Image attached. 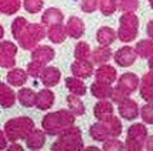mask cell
Wrapping results in <instances>:
<instances>
[{
  "instance_id": "obj_1",
  "label": "cell",
  "mask_w": 153,
  "mask_h": 151,
  "mask_svg": "<svg viewBox=\"0 0 153 151\" xmlns=\"http://www.w3.org/2000/svg\"><path fill=\"white\" fill-rule=\"evenodd\" d=\"M74 114H71L67 110H60L55 113L47 114L43 119V129L45 130L47 134L57 136L64 133L68 127H71L74 124Z\"/></svg>"
},
{
  "instance_id": "obj_2",
  "label": "cell",
  "mask_w": 153,
  "mask_h": 151,
  "mask_svg": "<svg viewBox=\"0 0 153 151\" xmlns=\"http://www.w3.org/2000/svg\"><path fill=\"white\" fill-rule=\"evenodd\" d=\"M34 130V123L28 117H17V119L9 120L6 123V136L7 138L14 143L17 140H26L27 136Z\"/></svg>"
},
{
  "instance_id": "obj_3",
  "label": "cell",
  "mask_w": 153,
  "mask_h": 151,
  "mask_svg": "<svg viewBox=\"0 0 153 151\" xmlns=\"http://www.w3.org/2000/svg\"><path fill=\"white\" fill-rule=\"evenodd\" d=\"M81 131L76 127H68L60 137V140L53 144V150H81Z\"/></svg>"
},
{
  "instance_id": "obj_4",
  "label": "cell",
  "mask_w": 153,
  "mask_h": 151,
  "mask_svg": "<svg viewBox=\"0 0 153 151\" xmlns=\"http://www.w3.org/2000/svg\"><path fill=\"white\" fill-rule=\"evenodd\" d=\"M45 31L41 26L37 24H27V27L24 28V31L22 32V35L19 37V43L24 49H30L34 48V45L44 38Z\"/></svg>"
},
{
  "instance_id": "obj_5",
  "label": "cell",
  "mask_w": 153,
  "mask_h": 151,
  "mask_svg": "<svg viewBox=\"0 0 153 151\" xmlns=\"http://www.w3.org/2000/svg\"><path fill=\"white\" fill-rule=\"evenodd\" d=\"M137 76L133 75V74H125V75L120 76L119 79V85L118 88L112 92V96L116 102H120L123 100L128 95H131L132 92L136 89L137 86Z\"/></svg>"
},
{
  "instance_id": "obj_6",
  "label": "cell",
  "mask_w": 153,
  "mask_h": 151,
  "mask_svg": "<svg viewBox=\"0 0 153 151\" xmlns=\"http://www.w3.org/2000/svg\"><path fill=\"white\" fill-rule=\"evenodd\" d=\"M137 32V18L132 13H126L120 17V28H119V38L122 41H132L136 37Z\"/></svg>"
},
{
  "instance_id": "obj_7",
  "label": "cell",
  "mask_w": 153,
  "mask_h": 151,
  "mask_svg": "<svg viewBox=\"0 0 153 151\" xmlns=\"http://www.w3.org/2000/svg\"><path fill=\"white\" fill-rule=\"evenodd\" d=\"M146 137V129L143 124H133L128 130V141L126 146L129 150H142L143 140Z\"/></svg>"
},
{
  "instance_id": "obj_8",
  "label": "cell",
  "mask_w": 153,
  "mask_h": 151,
  "mask_svg": "<svg viewBox=\"0 0 153 151\" xmlns=\"http://www.w3.org/2000/svg\"><path fill=\"white\" fill-rule=\"evenodd\" d=\"M136 60V51H133L131 47H123L115 54V61L120 66H129Z\"/></svg>"
},
{
  "instance_id": "obj_9",
  "label": "cell",
  "mask_w": 153,
  "mask_h": 151,
  "mask_svg": "<svg viewBox=\"0 0 153 151\" xmlns=\"http://www.w3.org/2000/svg\"><path fill=\"white\" fill-rule=\"evenodd\" d=\"M119 113L120 116L126 120H133L136 119L137 116V105L136 102L133 100H129V99H123L119 102Z\"/></svg>"
},
{
  "instance_id": "obj_10",
  "label": "cell",
  "mask_w": 153,
  "mask_h": 151,
  "mask_svg": "<svg viewBox=\"0 0 153 151\" xmlns=\"http://www.w3.org/2000/svg\"><path fill=\"white\" fill-rule=\"evenodd\" d=\"M72 74L78 78H88L92 74V65L87 60H76L71 66Z\"/></svg>"
},
{
  "instance_id": "obj_11",
  "label": "cell",
  "mask_w": 153,
  "mask_h": 151,
  "mask_svg": "<svg viewBox=\"0 0 153 151\" xmlns=\"http://www.w3.org/2000/svg\"><path fill=\"white\" fill-rule=\"evenodd\" d=\"M45 143V136L40 130H33L26 138V144L30 150H40Z\"/></svg>"
},
{
  "instance_id": "obj_12",
  "label": "cell",
  "mask_w": 153,
  "mask_h": 151,
  "mask_svg": "<svg viewBox=\"0 0 153 151\" xmlns=\"http://www.w3.org/2000/svg\"><path fill=\"white\" fill-rule=\"evenodd\" d=\"M31 58H33V61H37L40 64L45 65L54 58V49L50 48V47H38L33 51Z\"/></svg>"
},
{
  "instance_id": "obj_13",
  "label": "cell",
  "mask_w": 153,
  "mask_h": 151,
  "mask_svg": "<svg viewBox=\"0 0 153 151\" xmlns=\"http://www.w3.org/2000/svg\"><path fill=\"white\" fill-rule=\"evenodd\" d=\"M94 113H95V117H98L101 122H108L114 117L112 116V105L109 102H99L94 109Z\"/></svg>"
},
{
  "instance_id": "obj_14",
  "label": "cell",
  "mask_w": 153,
  "mask_h": 151,
  "mask_svg": "<svg viewBox=\"0 0 153 151\" xmlns=\"http://www.w3.org/2000/svg\"><path fill=\"white\" fill-rule=\"evenodd\" d=\"M54 103V93L48 89H44V91H40V93L37 95V102H36V106H37L40 110H45V109H50Z\"/></svg>"
},
{
  "instance_id": "obj_15",
  "label": "cell",
  "mask_w": 153,
  "mask_h": 151,
  "mask_svg": "<svg viewBox=\"0 0 153 151\" xmlns=\"http://www.w3.org/2000/svg\"><path fill=\"white\" fill-rule=\"evenodd\" d=\"M41 79H43V83L45 85V86H54V85H57L58 83V81H60V71L57 69V68H45V69H43V72H41Z\"/></svg>"
},
{
  "instance_id": "obj_16",
  "label": "cell",
  "mask_w": 153,
  "mask_h": 151,
  "mask_svg": "<svg viewBox=\"0 0 153 151\" xmlns=\"http://www.w3.org/2000/svg\"><path fill=\"white\" fill-rule=\"evenodd\" d=\"M67 34L72 38H79L84 34V23L79 20V18H76V17H71L70 18V21L67 24Z\"/></svg>"
},
{
  "instance_id": "obj_17",
  "label": "cell",
  "mask_w": 153,
  "mask_h": 151,
  "mask_svg": "<svg viewBox=\"0 0 153 151\" xmlns=\"http://www.w3.org/2000/svg\"><path fill=\"white\" fill-rule=\"evenodd\" d=\"M115 78H116V71L112 66H109V65L101 66L97 71V81H99V82H104V83L111 85L115 81Z\"/></svg>"
},
{
  "instance_id": "obj_18",
  "label": "cell",
  "mask_w": 153,
  "mask_h": 151,
  "mask_svg": "<svg viewBox=\"0 0 153 151\" xmlns=\"http://www.w3.org/2000/svg\"><path fill=\"white\" fill-rule=\"evenodd\" d=\"M14 93L9 86H6L4 83H0V106L3 108H10L14 105Z\"/></svg>"
},
{
  "instance_id": "obj_19",
  "label": "cell",
  "mask_w": 153,
  "mask_h": 151,
  "mask_svg": "<svg viewBox=\"0 0 153 151\" xmlns=\"http://www.w3.org/2000/svg\"><path fill=\"white\" fill-rule=\"evenodd\" d=\"M27 81V74L23 69H11L7 74V82L11 86H22Z\"/></svg>"
},
{
  "instance_id": "obj_20",
  "label": "cell",
  "mask_w": 153,
  "mask_h": 151,
  "mask_svg": "<svg viewBox=\"0 0 153 151\" xmlns=\"http://www.w3.org/2000/svg\"><path fill=\"white\" fill-rule=\"evenodd\" d=\"M140 95H142V97L145 100H153V69L150 74H148L143 78Z\"/></svg>"
},
{
  "instance_id": "obj_21",
  "label": "cell",
  "mask_w": 153,
  "mask_h": 151,
  "mask_svg": "<svg viewBox=\"0 0 153 151\" xmlns=\"http://www.w3.org/2000/svg\"><path fill=\"white\" fill-rule=\"evenodd\" d=\"M67 35V28L61 26V23L54 24V26H50L48 30V38L53 43H62L65 40Z\"/></svg>"
},
{
  "instance_id": "obj_22",
  "label": "cell",
  "mask_w": 153,
  "mask_h": 151,
  "mask_svg": "<svg viewBox=\"0 0 153 151\" xmlns=\"http://www.w3.org/2000/svg\"><path fill=\"white\" fill-rule=\"evenodd\" d=\"M17 96H19V100L24 108H31L37 102V95L31 89H20Z\"/></svg>"
},
{
  "instance_id": "obj_23",
  "label": "cell",
  "mask_w": 153,
  "mask_h": 151,
  "mask_svg": "<svg viewBox=\"0 0 153 151\" xmlns=\"http://www.w3.org/2000/svg\"><path fill=\"white\" fill-rule=\"evenodd\" d=\"M62 13L57 9H48L45 10V13L43 14V23L45 26H54V24H58V23L62 21Z\"/></svg>"
},
{
  "instance_id": "obj_24",
  "label": "cell",
  "mask_w": 153,
  "mask_h": 151,
  "mask_svg": "<svg viewBox=\"0 0 153 151\" xmlns=\"http://www.w3.org/2000/svg\"><path fill=\"white\" fill-rule=\"evenodd\" d=\"M91 91H92V95L97 97H109L112 96V89L109 88V85L108 83H104V82H99L97 81L95 83H94L92 86H91Z\"/></svg>"
},
{
  "instance_id": "obj_25",
  "label": "cell",
  "mask_w": 153,
  "mask_h": 151,
  "mask_svg": "<svg viewBox=\"0 0 153 151\" xmlns=\"http://www.w3.org/2000/svg\"><path fill=\"white\" fill-rule=\"evenodd\" d=\"M65 83H67V88L72 92V95H85V92H87V88L84 85V82L79 81V79H75V78H67L65 79Z\"/></svg>"
},
{
  "instance_id": "obj_26",
  "label": "cell",
  "mask_w": 153,
  "mask_h": 151,
  "mask_svg": "<svg viewBox=\"0 0 153 151\" xmlns=\"http://www.w3.org/2000/svg\"><path fill=\"white\" fill-rule=\"evenodd\" d=\"M97 40L102 45H109V44H112L115 41V31L108 27L99 28L98 34H97Z\"/></svg>"
},
{
  "instance_id": "obj_27",
  "label": "cell",
  "mask_w": 153,
  "mask_h": 151,
  "mask_svg": "<svg viewBox=\"0 0 153 151\" xmlns=\"http://www.w3.org/2000/svg\"><path fill=\"white\" fill-rule=\"evenodd\" d=\"M89 133H91L94 140H97V141H104V140H106V137L109 136L108 127H106L105 124H101V123L94 124L92 127H91V130H89Z\"/></svg>"
},
{
  "instance_id": "obj_28",
  "label": "cell",
  "mask_w": 153,
  "mask_h": 151,
  "mask_svg": "<svg viewBox=\"0 0 153 151\" xmlns=\"http://www.w3.org/2000/svg\"><path fill=\"white\" fill-rule=\"evenodd\" d=\"M20 9V0H0V13L14 14Z\"/></svg>"
},
{
  "instance_id": "obj_29",
  "label": "cell",
  "mask_w": 153,
  "mask_h": 151,
  "mask_svg": "<svg viewBox=\"0 0 153 151\" xmlns=\"http://www.w3.org/2000/svg\"><path fill=\"white\" fill-rule=\"evenodd\" d=\"M94 62L97 64H104L111 58V48L108 45H104V47H99L94 51Z\"/></svg>"
},
{
  "instance_id": "obj_30",
  "label": "cell",
  "mask_w": 153,
  "mask_h": 151,
  "mask_svg": "<svg viewBox=\"0 0 153 151\" xmlns=\"http://www.w3.org/2000/svg\"><path fill=\"white\" fill-rule=\"evenodd\" d=\"M67 102H68V106L71 109V112L74 114H78V116H82L84 112H85V108H84V105L82 102L76 97V95H71V96L67 97Z\"/></svg>"
},
{
  "instance_id": "obj_31",
  "label": "cell",
  "mask_w": 153,
  "mask_h": 151,
  "mask_svg": "<svg viewBox=\"0 0 153 151\" xmlns=\"http://www.w3.org/2000/svg\"><path fill=\"white\" fill-rule=\"evenodd\" d=\"M27 20L26 18H23V17H17L14 23H13V26H11V32H13V37L19 40V37L22 35V32L24 31V28L27 27Z\"/></svg>"
},
{
  "instance_id": "obj_32",
  "label": "cell",
  "mask_w": 153,
  "mask_h": 151,
  "mask_svg": "<svg viewBox=\"0 0 153 151\" xmlns=\"http://www.w3.org/2000/svg\"><path fill=\"white\" fill-rule=\"evenodd\" d=\"M136 54L142 55V57H150L153 54V43L150 41H140V43L136 45Z\"/></svg>"
},
{
  "instance_id": "obj_33",
  "label": "cell",
  "mask_w": 153,
  "mask_h": 151,
  "mask_svg": "<svg viewBox=\"0 0 153 151\" xmlns=\"http://www.w3.org/2000/svg\"><path fill=\"white\" fill-rule=\"evenodd\" d=\"M91 54V49H89V45L87 43H79L75 48V57L76 60H87Z\"/></svg>"
},
{
  "instance_id": "obj_34",
  "label": "cell",
  "mask_w": 153,
  "mask_h": 151,
  "mask_svg": "<svg viewBox=\"0 0 153 151\" xmlns=\"http://www.w3.org/2000/svg\"><path fill=\"white\" fill-rule=\"evenodd\" d=\"M23 6L28 13H37L43 7V0H24Z\"/></svg>"
},
{
  "instance_id": "obj_35",
  "label": "cell",
  "mask_w": 153,
  "mask_h": 151,
  "mask_svg": "<svg viewBox=\"0 0 153 151\" xmlns=\"http://www.w3.org/2000/svg\"><path fill=\"white\" fill-rule=\"evenodd\" d=\"M116 9V0H101V10L105 16L112 14Z\"/></svg>"
},
{
  "instance_id": "obj_36",
  "label": "cell",
  "mask_w": 153,
  "mask_h": 151,
  "mask_svg": "<svg viewBox=\"0 0 153 151\" xmlns=\"http://www.w3.org/2000/svg\"><path fill=\"white\" fill-rule=\"evenodd\" d=\"M27 69H28V74H30L31 76L38 78V76L41 75L43 69H44V65L40 64V62H37V61H33V62H30V64H28Z\"/></svg>"
},
{
  "instance_id": "obj_37",
  "label": "cell",
  "mask_w": 153,
  "mask_h": 151,
  "mask_svg": "<svg viewBox=\"0 0 153 151\" xmlns=\"http://www.w3.org/2000/svg\"><path fill=\"white\" fill-rule=\"evenodd\" d=\"M14 57L13 55H9L3 52L1 49H0V66H6V68H10L14 65Z\"/></svg>"
},
{
  "instance_id": "obj_38",
  "label": "cell",
  "mask_w": 153,
  "mask_h": 151,
  "mask_svg": "<svg viewBox=\"0 0 153 151\" xmlns=\"http://www.w3.org/2000/svg\"><path fill=\"white\" fill-rule=\"evenodd\" d=\"M142 117L146 123H153V103H149L142 108Z\"/></svg>"
},
{
  "instance_id": "obj_39",
  "label": "cell",
  "mask_w": 153,
  "mask_h": 151,
  "mask_svg": "<svg viewBox=\"0 0 153 151\" xmlns=\"http://www.w3.org/2000/svg\"><path fill=\"white\" fill-rule=\"evenodd\" d=\"M137 7V0H120V9L126 13H132Z\"/></svg>"
},
{
  "instance_id": "obj_40",
  "label": "cell",
  "mask_w": 153,
  "mask_h": 151,
  "mask_svg": "<svg viewBox=\"0 0 153 151\" xmlns=\"http://www.w3.org/2000/svg\"><path fill=\"white\" fill-rule=\"evenodd\" d=\"M0 49L3 51V52H6V54H9V55H16L17 52V48H16V45L14 44H11L10 41H4V43H1L0 44Z\"/></svg>"
},
{
  "instance_id": "obj_41",
  "label": "cell",
  "mask_w": 153,
  "mask_h": 151,
  "mask_svg": "<svg viewBox=\"0 0 153 151\" xmlns=\"http://www.w3.org/2000/svg\"><path fill=\"white\" fill-rule=\"evenodd\" d=\"M123 147L125 146L120 141H118L116 138H112V140H108L105 143L104 150H123Z\"/></svg>"
},
{
  "instance_id": "obj_42",
  "label": "cell",
  "mask_w": 153,
  "mask_h": 151,
  "mask_svg": "<svg viewBox=\"0 0 153 151\" xmlns=\"http://www.w3.org/2000/svg\"><path fill=\"white\" fill-rule=\"evenodd\" d=\"M82 10H85V11H94L95 9H97V0H82Z\"/></svg>"
},
{
  "instance_id": "obj_43",
  "label": "cell",
  "mask_w": 153,
  "mask_h": 151,
  "mask_svg": "<svg viewBox=\"0 0 153 151\" xmlns=\"http://www.w3.org/2000/svg\"><path fill=\"white\" fill-rule=\"evenodd\" d=\"M4 148H6V138L3 133L0 131V150H4Z\"/></svg>"
},
{
  "instance_id": "obj_44",
  "label": "cell",
  "mask_w": 153,
  "mask_h": 151,
  "mask_svg": "<svg viewBox=\"0 0 153 151\" xmlns=\"http://www.w3.org/2000/svg\"><path fill=\"white\" fill-rule=\"evenodd\" d=\"M148 34L153 38V20L149 23V26H148Z\"/></svg>"
},
{
  "instance_id": "obj_45",
  "label": "cell",
  "mask_w": 153,
  "mask_h": 151,
  "mask_svg": "<svg viewBox=\"0 0 153 151\" xmlns=\"http://www.w3.org/2000/svg\"><path fill=\"white\" fill-rule=\"evenodd\" d=\"M146 148H148V150H153V137L148 138V143H146Z\"/></svg>"
},
{
  "instance_id": "obj_46",
  "label": "cell",
  "mask_w": 153,
  "mask_h": 151,
  "mask_svg": "<svg viewBox=\"0 0 153 151\" xmlns=\"http://www.w3.org/2000/svg\"><path fill=\"white\" fill-rule=\"evenodd\" d=\"M10 150H22V147L17 146V144H14V146H11V147H10Z\"/></svg>"
},
{
  "instance_id": "obj_47",
  "label": "cell",
  "mask_w": 153,
  "mask_h": 151,
  "mask_svg": "<svg viewBox=\"0 0 153 151\" xmlns=\"http://www.w3.org/2000/svg\"><path fill=\"white\" fill-rule=\"evenodd\" d=\"M3 35H4V30H3V27L0 26V38L3 37Z\"/></svg>"
},
{
  "instance_id": "obj_48",
  "label": "cell",
  "mask_w": 153,
  "mask_h": 151,
  "mask_svg": "<svg viewBox=\"0 0 153 151\" xmlns=\"http://www.w3.org/2000/svg\"><path fill=\"white\" fill-rule=\"evenodd\" d=\"M149 65H150V68L153 69V60H150V62H149Z\"/></svg>"
}]
</instances>
